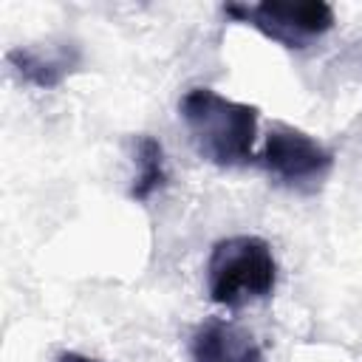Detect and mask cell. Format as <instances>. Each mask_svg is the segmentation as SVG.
<instances>
[{"mask_svg": "<svg viewBox=\"0 0 362 362\" xmlns=\"http://www.w3.org/2000/svg\"><path fill=\"white\" fill-rule=\"evenodd\" d=\"M181 119L195 153L215 167H243L255 158L257 107L221 96L212 88H192L181 96Z\"/></svg>", "mask_w": 362, "mask_h": 362, "instance_id": "1", "label": "cell"}, {"mask_svg": "<svg viewBox=\"0 0 362 362\" xmlns=\"http://www.w3.org/2000/svg\"><path fill=\"white\" fill-rule=\"evenodd\" d=\"M277 286V260L269 240L257 235L221 238L206 260L209 300L238 311L272 297Z\"/></svg>", "mask_w": 362, "mask_h": 362, "instance_id": "2", "label": "cell"}, {"mask_svg": "<svg viewBox=\"0 0 362 362\" xmlns=\"http://www.w3.org/2000/svg\"><path fill=\"white\" fill-rule=\"evenodd\" d=\"M260 167L286 189L314 195L334 170V153L314 136L291 124H272L257 156Z\"/></svg>", "mask_w": 362, "mask_h": 362, "instance_id": "3", "label": "cell"}, {"mask_svg": "<svg viewBox=\"0 0 362 362\" xmlns=\"http://www.w3.org/2000/svg\"><path fill=\"white\" fill-rule=\"evenodd\" d=\"M223 14L257 28L266 40L297 51L325 37L337 23L334 8L322 0H263L255 6L229 3L223 6Z\"/></svg>", "mask_w": 362, "mask_h": 362, "instance_id": "4", "label": "cell"}, {"mask_svg": "<svg viewBox=\"0 0 362 362\" xmlns=\"http://www.w3.org/2000/svg\"><path fill=\"white\" fill-rule=\"evenodd\" d=\"M6 62L14 68V74L34 85V88H57L65 82V76H71L74 71H79L82 65V51L74 42H59V45H48V48H34V45H17L6 51Z\"/></svg>", "mask_w": 362, "mask_h": 362, "instance_id": "5", "label": "cell"}, {"mask_svg": "<svg viewBox=\"0 0 362 362\" xmlns=\"http://www.w3.org/2000/svg\"><path fill=\"white\" fill-rule=\"evenodd\" d=\"M192 362H263V351L249 331L209 317L189 337Z\"/></svg>", "mask_w": 362, "mask_h": 362, "instance_id": "6", "label": "cell"}, {"mask_svg": "<svg viewBox=\"0 0 362 362\" xmlns=\"http://www.w3.org/2000/svg\"><path fill=\"white\" fill-rule=\"evenodd\" d=\"M167 181V161H164V147L158 139L141 133L136 139V175L130 184V198L144 204L158 187Z\"/></svg>", "mask_w": 362, "mask_h": 362, "instance_id": "7", "label": "cell"}, {"mask_svg": "<svg viewBox=\"0 0 362 362\" xmlns=\"http://www.w3.org/2000/svg\"><path fill=\"white\" fill-rule=\"evenodd\" d=\"M54 362H102V359H93V356H85V354H76V351H62L57 354Z\"/></svg>", "mask_w": 362, "mask_h": 362, "instance_id": "8", "label": "cell"}]
</instances>
